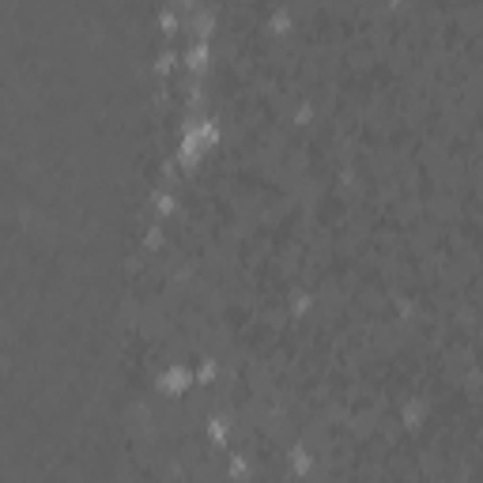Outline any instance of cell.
Listing matches in <instances>:
<instances>
[{"label": "cell", "mask_w": 483, "mask_h": 483, "mask_svg": "<svg viewBox=\"0 0 483 483\" xmlns=\"http://www.w3.org/2000/svg\"><path fill=\"white\" fill-rule=\"evenodd\" d=\"M185 385H189V370H181V366H170L166 378H162V389H166V393H181Z\"/></svg>", "instance_id": "1"}]
</instances>
